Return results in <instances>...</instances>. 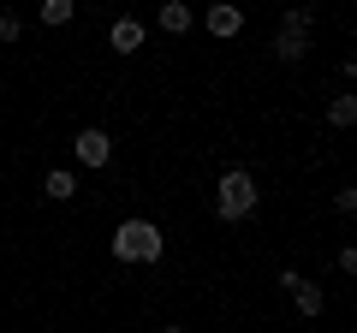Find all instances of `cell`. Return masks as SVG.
Here are the masks:
<instances>
[{
    "label": "cell",
    "instance_id": "11",
    "mask_svg": "<svg viewBox=\"0 0 357 333\" xmlns=\"http://www.w3.org/2000/svg\"><path fill=\"white\" fill-rule=\"evenodd\" d=\"M72 0H42V24H72Z\"/></svg>",
    "mask_w": 357,
    "mask_h": 333
},
{
    "label": "cell",
    "instance_id": "3",
    "mask_svg": "<svg viewBox=\"0 0 357 333\" xmlns=\"http://www.w3.org/2000/svg\"><path fill=\"white\" fill-rule=\"evenodd\" d=\"M310 24H316V13H310V6H298V13H286L280 36H274V54H280L286 65H298V60L310 54Z\"/></svg>",
    "mask_w": 357,
    "mask_h": 333
},
{
    "label": "cell",
    "instance_id": "6",
    "mask_svg": "<svg viewBox=\"0 0 357 333\" xmlns=\"http://www.w3.org/2000/svg\"><path fill=\"white\" fill-rule=\"evenodd\" d=\"M42 196H48V203H72L77 196V173L72 166H54L48 179H42Z\"/></svg>",
    "mask_w": 357,
    "mask_h": 333
},
{
    "label": "cell",
    "instance_id": "12",
    "mask_svg": "<svg viewBox=\"0 0 357 333\" xmlns=\"http://www.w3.org/2000/svg\"><path fill=\"white\" fill-rule=\"evenodd\" d=\"M18 30H24V24H18V13H0V42H18Z\"/></svg>",
    "mask_w": 357,
    "mask_h": 333
},
{
    "label": "cell",
    "instance_id": "9",
    "mask_svg": "<svg viewBox=\"0 0 357 333\" xmlns=\"http://www.w3.org/2000/svg\"><path fill=\"white\" fill-rule=\"evenodd\" d=\"M155 18H161V30H167V36H185V30L197 24V18H191V6H185V0H167V6H161V13H155Z\"/></svg>",
    "mask_w": 357,
    "mask_h": 333
},
{
    "label": "cell",
    "instance_id": "14",
    "mask_svg": "<svg viewBox=\"0 0 357 333\" xmlns=\"http://www.w3.org/2000/svg\"><path fill=\"white\" fill-rule=\"evenodd\" d=\"M161 333H185V327H161Z\"/></svg>",
    "mask_w": 357,
    "mask_h": 333
},
{
    "label": "cell",
    "instance_id": "4",
    "mask_svg": "<svg viewBox=\"0 0 357 333\" xmlns=\"http://www.w3.org/2000/svg\"><path fill=\"white\" fill-rule=\"evenodd\" d=\"M72 155H77V166H107L114 161V137H107L102 125H84L72 137Z\"/></svg>",
    "mask_w": 357,
    "mask_h": 333
},
{
    "label": "cell",
    "instance_id": "1",
    "mask_svg": "<svg viewBox=\"0 0 357 333\" xmlns=\"http://www.w3.org/2000/svg\"><path fill=\"white\" fill-rule=\"evenodd\" d=\"M161 250H167V238H161L155 220H119L114 226V256L119 262H161Z\"/></svg>",
    "mask_w": 357,
    "mask_h": 333
},
{
    "label": "cell",
    "instance_id": "8",
    "mask_svg": "<svg viewBox=\"0 0 357 333\" xmlns=\"http://www.w3.org/2000/svg\"><path fill=\"white\" fill-rule=\"evenodd\" d=\"M107 42H114V54H137L143 48V24H137V18H114Z\"/></svg>",
    "mask_w": 357,
    "mask_h": 333
},
{
    "label": "cell",
    "instance_id": "10",
    "mask_svg": "<svg viewBox=\"0 0 357 333\" xmlns=\"http://www.w3.org/2000/svg\"><path fill=\"white\" fill-rule=\"evenodd\" d=\"M328 125H357V95H333V102H328Z\"/></svg>",
    "mask_w": 357,
    "mask_h": 333
},
{
    "label": "cell",
    "instance_id": "7",
    "mask_svg": "<svg viewBox=\"0 0 357 333\" xmlns=\"http://www.w3.org/2000/svg\"><path fill=\"white\" fill-rule=\"evenodd\" d=\"M292 304H298V316L321 321V309H328V292H321V286H310V280H298V286H292Z\"/></svg>",
    "mask_w": 357,
    "mask_h": 333
},
{
    "label": "cell",
    "instance_id": "2",
    "mask_svg": "<svg viewBox=\"0 0 357 333\" xmlns=\"http://www.w3.org/2000/svg\"><path fill=\"white\" fill-rule=\"evenodd\" d=\"M256 179L250 173H244V166H227V173H220V185H215V215L220 220H250L256 215Z\"/></svg>",
    "mask_w": 357,
    "mask_h": 333
},
{
    "label": "cell",
    "instance_id": "13",
    "mask_svg": "<svg viewBox=\"0 0 357 333\" xmlns=\"http://www.w3.org/2000/svg\"><path fill=\"white\" fill-rule=\"evenodd\" d=\"M333 208H340V215H357V191H351V185H340V196H333Z\"/></svg>",
    "mask_w": 357,
    "mask_h": 333
},
{
    "label": "cell",
    "instance_id": "5",
    "mask_svg": "<svg viewBox=\"0 0 357 333\" xmlns=\"http://www.w3.org/2000/svg\"><path fill=\"white\" fill-rule=\"evenodd\" d=\"M203 24H208V36L232 42V36H238V30H244V13H238V6H227V0H220V6H208V13H203Z\"/></svg>",
    "mask_w": 357,
    "mask_h": 333
}]
</instances>
